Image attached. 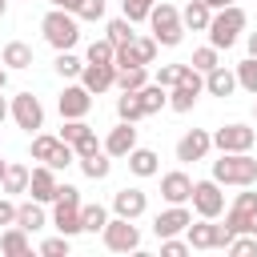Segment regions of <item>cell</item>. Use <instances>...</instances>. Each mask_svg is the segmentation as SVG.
Listing matches in <instances>:
<instances>
[{"label":"cell","instance_id":"10","mask_svg":"<svg viewBox=\"0 0 257 257\" xmlns=\"http://www.w3.org/2000/svg\"><path fill=\"white\" fill-rule=\"evenodd\" d=\"M257 145V128L245 124V120H229L213 133V149L217 153H253Z\"/></svg>","mask_w":257,"mask_h":257},{"label":"cell","instance_id":"8","mask_svg":"<svg viewBox=\"0 0 257 257\" xmlns=\"http://www.w3.org/2000/svg\"><path fill=\"white\" fill-rule=\"evenodd\" d=\"M253 185H245V193L233 197V205L225 209V229L229 233H253L257 237V193H249Z\"/></svg>","mask_w":257,"mask_h":257},{"label":"cell","instance_id":"33","mask_svg":"<svg viewBox=\"0 0 257 257\" xmlns=\"http://www.w3.org/2000/svg\"><path fill=\"white\" fill-rule=\"evenodd\" d=\"M141 84H149V68H145V64L116 68V88H120V92H137Z\"/></svg>","mask_w":257,"mask_h":257},{"label":"cell","instance_id":"45","mask_svg":"<svg viewBox=\"0 0 257 257\" xmlns=\"http://www.w3.org/2000/svg\"><path fill=\"white\" fill-rule=\"evenodd\" d=\"M100 149H104V145L96 141V133H92V128H88L80 141H72V153H76V161H80V157H92V153H100Z\"/></svg>","mask_w":257,"mask_h":257},{"label":"cell","instance_id":"24","mask_svg":"<svg viewBox=\"0 0 257 257\" xmlns=\"http://www.w3.org/2000/svg\"><path fill=\"white\" fill-rule=\"evenodd\" d=\"M205 92L209 96H233L237 92V76H233V68H225V64H217V68H209L205 72Z\"/></svg>","mask_w":257,"mask_h":257},{"label":"cell","instance_id":"37","mask_svg":"<svg viewBox=\"0 0 257 257\" xmlns=\"http://www.w3.org/2000/svg\"><path fill=\"white\" fill-rule=\"evenodd\" d=\"M112 52H116V44H112L108 36H100V40H92V44L84 48V60H88V64H112Z\"/></svg>","mask_w":257,"mask_h":257},{"label":"cell","instance_id":"27","mask_svg":"<svg viewBox=\"0 0 257 257\" xmlns=\"http://www.w3.org/2000/svg\"><path fill=\"white\" fill-rule=\"evenodd\" d=\"M0 253H4V257H28V253H32L28 233H24L20 225H4V233H0Z\"/></svg>","mask_w":257,"mask_h":257},{"label":"cell","instance_id":"4","mask_svg":"<svg viewBox=\"0 0 257 257\" xmlns=\"http://www.w3.org/2000/svg\"><path fill=\"white\" fill-rule=\"evenodd\" d=\"M149 28H153V40L161 48H177L185 40V24H181V8L169 4V0H157L153 12H149Z\"/></svg>","mask_w":257,"mask_h":257},{"label":"cell","instance_id":"51","mask_svg":"<svg viewBox=\"0 0 257 257\" xmlns=\"http://www.w3.org/2000/svg\"><path fill=\"white\" fill-rule=\"evenodd\" d=\"M245 48H249V56L257 60V32H249V36H245Z\"/></svg>","mask_w":257,"mask_h":257},{"label":"cell","instance_id":"7","mask_svg":"<svg viewBox=\"0 0 257 257\" xmlns=\"http://www.w3.org/2000/svg\"><path fill=\"white\" fill-rule=\"evenodd\" d=\"M201 92H205V76L185 60V72H181V80L169 88V108L173 112H193V104L201 100Z\"/></svg>","mask_w":257,"mask_h":257},{"label":"cell","instance_id":"2","mask_svg":"<svg viewBox=\"0 0 257 257\" xmlns=\"http://www.w3.org/2000/svg\"><path fill=\"white\" fill-rule=\"evenodd\" d=\"M213 181L217 185H233V189L257 185V157L253 153H221L213 161Z\"/></svg>","mask_w":257,"mask_h":257},{"label":"cell","instance_id":"30","mask_svg":"<svg viewBox=\"0 0 257 257\" xmlns=\"http://www.w3.org/2000/svg\"><path fill=\"white\" fill-rule=\"evenodd\" d=\"M0 193H8V197H16V193H28V165H20V161H8V169H4V181H0Z\"/></svg>","mask_w":257,"mask_h":257},{"label":"cell","instance_id":"13","mask_svg":"<svg viewBox=\"0 0 257 257\" xmlns=\"http://www.w3.org/2000/svg\"><path fill=\"white\" fill-rule=\"evenodd\" d=\"M157 52H161V44L153 40V36H133L128 44H116V52H112V64L116 68H128V64H153L157 60Z\"/></svg>","mask_w":257,"mask_h":257},{"label":"cell","instance_id":"34","mask_svg":"<svg viewBox=\"0 0 257 257\" xmlns=\"http://www.w3.org/2000/svg\"><path fill=\"white\" fill-rule=\"evenodd\" d=\"M52 68H56V76H60V80H76V76H80V68H84V60H80L72 48H64V52H56Z\"/></svg>","mask_w":257,"mask_h":257},{"label":"cell","instance_id":"19","mask_svg":"<svg viewBox=\"0 0 257 257\" xmlns=\"http://www.w3.org/2000/svg\"><path fill=\"white\" fill-rule=\"evenodd\" d=\"M76 80H80L92 96H100V92L116 88V64H88V60H84V68H80Z\"/></svg>","mask_w":257,"mask_h":257},{"label":"cell","instance_id":"5","mask_svg":"<svg viewBox=\"0 0 257 257\" xmlns=\"http://www.w3.org/2000/svg\"><path fill=\"white\" fill-rule=\"evenodd\" d=\"M28 153H32V161H40V165H48V169H68V165H76V153H72V145L68 141H60V137H52V133H32V145H28Z\"/></svg>","mask_w":257,"mask_h":257},{"label":"cell","instance_id":"31","mask_svg":"<svg viewBox=\"0 0 257 257\" xmlns=\"http://www.w3.org/2000/svg\"><path fill=\"white\" fill-rule=\"evenodd\" d=\"M76 165H80V173H84L88 181H104V177L112 173V157H108L104 149H100V153H92V157H80Z\"/></svg>","mask_w":257,"mask_h":257},{"label":"cell","instance_id":"22","mask_svg":"<svg viewBox=\"0 0 257 257\" xmlns=\"http://www.w3.org/2000/svg\"><path fill=\"white\" fill-rule=\"evenodd\" d=\"M48 225H56V233H64V237H76V233H84V229H80V205L52 201V217H48Z\"/></svg>","mask_w":257,"mask_h":257},{"label":"cell","instance_id":"20","mask_svg":"<svg viewBox=\"0 0 257 257\" xmlns=\"http://www.w3.org/2000/svg\"><path fill=\"white\" fill-rule=\"evenodd\" d=\"M104 145V153L108 157H116V161H124L133 149H137V124H128V120H120L116 128H108V137L100 141Z\"/></svg>","mask_w":257,"mask_h":257},{"label":"cell","instance_id":"48","mask_svg":"<svg viewBox=\"0 0 257 257\" xmlns=\"http://www.w3.org/2000/svg\"><path fill=\"white\" fill-rule=\"evenodd\" d=\"M4 225H16V201H8V193L0 197V229Z\"/></svg>","mask_w":257,"mask_h":257},{"label":"cell","instance_id":"21","mask_svg":"<svg viewBox=\"0 0 257 257\" xmlns=\"http://www.w3.org/2000/svg\"><path fill=\"white\" fill-rule=\"evenodd\" d=\"M161 197H165L169 205H189V197H193V177L181 173V169L165 173V177H161Z\"/></svg>","mask_w":257,"mask_h":257},{"label":"cell","instance_id":"18","mask_svg":"<svg viewBox=\"0 0 257 257\" xmlns=\"http://www.w3.org/2000/svg\"><path fill=\"white\" fill-rule=\"evenodd\" d=\"M145 209H149V197H145V189H137V185H124V189H116V193H112V213H116V217H128V221H137V217H145Z\"/></svg>","mask_w":257,"mask_h":257},{"label":"cell","instance_id":"53","mask_svg":"<svg viewBox=\"0 0 257 257\" xmlns=\"http://www.w3.org/2000/svg\"><path fill=\"white\" fill-rule=\"evenodd\" d=\"M205 4H209V8L217 12V8H225V4H237V0H205Z\"/></svg>","mask_w":257,"mask_h":257},{"label":"cell","instance_id":"52","mask_svg":"<svg viewBox=\"0 0 257 257\" xmlns=\"http://www.w3.org/2000/svg\"><path fill=\"white\" fill-rule=\"evenodd\" d=\"M0 92H4V88H0ZM4 120H8V96H0V124H4Z\"/></svg>","mask_w":257,"mask_h":257},{"label":"cell","instance_id":"11","mask_svg":"<svg viewBox=\"0 0 257 257\" xmlns=\"http://www.w3.org/2000/svg\"><path fill=\"white\" fill-rule=\"evenodd\" d=\"M189 205H193V213H197V217L217 221V217L225 213V185H217L213 177L193 181V197H189Z\"/></svg>","mask_w":257,"mask_h":257},{"label":"cell","instance_id":"16","mask_svg":"<svg viewBox=\"0 0 257 257\" xmlns=\"http://www.w3.org/2000/svg\"><path fill=\"white\" fill-rule=\"evenodd\" d=\"M189 221H193V209L189 205H169V209H161L153 217V233H157V241L161 237H177V233H185Z\"/></svg>","mask_w":257,"mask_h":257},{"label":"cell","instance_id":"50","mask_svg":"<svg viewBox=\"0 0 257 257\" xmlns=\"http://www.w3.org/2000/svg\"><path fill=\"white\" fill-rule=\"evenodd\" d=\"M48 4H52V8H64V12H76L80 0H48Z\"/></svg>","mask_w":257,"mask_h":257},{"label":"cell","instance_id":"42","mask_svg":"<svg viewBox=\"0 0 257 257\" xmlns=\"http://www.w3.org/2000/svg\"><path fill=\"white\" fill-rule=\"evenodd\" d=\"M68 249H72V237H64V233L40 241V253H44V257H68Z\"/></svg>","mask_w":257,"mask_h":257},{"label":"cell","instance_id":"14","mask_svg":"<svg viewBox=\"0 0 257 257\" xmlns=\"http://www.w3.org/2000/svg\"><path fill=\"white\" fill-rule=\"evenodd\" d=\"M56 112H60V120H80V116H88L92 112V92L76 80V84H64V92L56 96Z\"/></svg>","mask_w":257,"mask_h":257},{"label":"cell","instance_id":"12","mask_svg":"<svg viewBox=\"0 0 257 257\" xmlns=\"http://www.w3.org/2000/svg\"><path fill=\"white\" fill-rule=\"evenodd\" d=\"M229 237H233V233H229L225 225H213L209 217H197V221L185 225V241H189V249H225Z\"/></svg>","mask_w":257,"mask_h":257},{"label":"cell","instance_id":"46","mask_svg":"<svg viewBox=\"0 0 257 257\" xmlns=\"http://www.w3.org/2000/svg\"><path fill=\"white\" fill-rule=\"evenodd\" d=\"M161 253H165V257H185V253H193V249H189V241L177 233V237H161Z\"/></svg>","mask_w":257,"mask_h":257},{"label":"cell","instance_id":"15","mask_svg":"<svg viewBox=\"0 0 257 257\" xmlns=\"http://www.w3.org/2000/svg\"><path fill=\"white\" fill-rule=\"evenodd\" d=\"M209 153H213V133H209V128H189V133L177 141V161H181V165L205 161Z\"/></svg>","mask_w":257,"mask_h":257},{"label":"cell","instance_id":"38","mask_svg":"<svg viewBox=\"0 0 257 257\" xmlns=\"http://www.w3.org/2000/svg\"><path fill=\"white\" fill-rule=\"evenodd\" d=\"M189 64H193V68H197V72L205 76L209 68H217V64H221V52H217L213 44H201V48H193V56H189Z\"/></svg>","mask_w":257,"mask_h":257},{"label":"cell","instance_id":"26","mask_svg":"<svg viewBox=\"0 0 257 257\" xmlns=\"http://www.w3.org/2000/svg\"><path fill=\"white\" fill-rule=\"evenodd\" d=\"M124 161H128V173H133V177H141V181L161 173V157H157L153 149H141V145H137V149L124 157Z\"/></svg>","mask_w":257,"mask_h":257},{"label":"cell","instance_id":"47","mask_svg":"<svg viewBox=\"0 0 257 257\" xmlns=\"http://www.w3.org/2000/svg\"><path fill=\"white\" fill-rule=\"evenodd\" d=\"M104 16V0H80L76 4V20H100Z\"/></svg>","mask_w":257,"mask_h":257},{"label":"cell","instance_id":"39","mask_svg":"<svg viewBox=\"0 0 257 257\" xmlns=\"http://www.w3.org/2000/svg\"><path fill=\"white\" fill-rule=\"evenodd\" d=\"M229 257H257V237L253 233H233L229 245H225Z\"/></svg>","mask_w":257,"mask_h":257},{"label":"cell","instance_id":"9","mask_svg":"<svg viewBox=\"0 0 257 257\" xmlns=\"http://www.w3.org/2000/svg\"><path fill=\"white\" fill-rule=\"evenodd\" d=\"M8 116H12L16 128H24L28 137L44 128V104H40L36 92H16V96L8 100Z\"/></svg>","mask_w":257,"mask_h":257},{"label":"cell","instance_id":"44","mask_svg":"<svg viewBox=\"0 0 257 257\" xmlns=\"http://www.w3.org/2000/svg\"><path fill=\"white\" fill-rule=\"evenodd\" d=\"M88 128H92V124H88V120H84V116H80V120H64V124H60V133H56V137H60V141H68V145H72V141H80V137H84V133H88Z\"/></svg>","mask_w":257,"mask_h":257},{"label":"cell","instance_id":"36","mask_svg":"<svg viewBox=\"0 0 257 257\" xmlns=\"http://www.w3.org/2000/svg\"><path fill=\"white\" fill-rule=\"evenodd\" d=\"M233 76H237V88H245L249 96H257V60H253V56H245V60L233 68Z\"/></svg>","mask_w":257,"mask_h":257},{"label":"cell","instance_id":"43","mask_svg":"<svg viewBox=\"0 0 257 257\" xmlns=\"http://www.w3.org/2000/svg\"><path fill=\"white\" fill-rule=\"evenodd\" d=\"M181 72H185V60H181V64H161V68H157V76H153V80H157V84H161V88H173V84H177V80H181Z\"/></svg>","mask_w":257,"mask_h":257},{"label":"cell","instance_id":"35","mask_svg":"<svg viewBox=\"0 0 257 257\" xmlns=\"http://www.w3.org/2000/svg\"><path fill=\"white\" fill-rule=\"evenodd\" d=\"M116 120H128V124L145 120V108H141V96L137 92H120L116 96Z\"/></svg>","mask_w":257,"mask_h":257},{"label":"cell","instance_id":"40","mask_svg":"<svg viewBox=\"0 0 257 257\" xmlns=\"http://www.w3.org/2000/svg\"><path fill=\"white\" fill-rule=\"evenodd\" d=\"M104 36L112 40V44H128L137 32H133V20H124V16H116V20H108L104 24Z\"/></svg>","mask_w":257,"mask_h":257},{"label":"cell","instance_id":"56","mask_svg":"<svg viewBox=\"0 0 257 257\" xmlns=\"http://www.w3.org/2000/svg\"><path fill=\"white\" fill-rule=\"evenodd\" d=\"M4 12H8V0H0V16H4Z\"/></svg>","mask_w":257,"mask_h":257},{"label":"cell","instance_id":"57","mask_svg":"<svg viewBox=\"0 0 257 257\" xmlns=\"http://www.w3.org/2000/svg\"><path fill=\"white\" fill-rule=\"evenodd\" d=\"M253 120H257V104H253Z\"/></svg>","mask_w":257,"mask_h":257},{"label":"cell","instance_id":"25","mask_svg":"<svg viewBox=\"0 0 257 257\" xmlns=\"http://www.w3.org/2000/svg\"><path fill=\"white\" fill-rule=\"evenodd\" d=\"M16 225H20L24 233H40V229L48 225L44 205H40V201H32V197H28V201H20V205H16Z\"/></svg>","mask_w":257,"mask_h":257},{"label":"cell","instance_id":"32","mask_svg":"<svg viewBox=\"0 0 257 257\" xmlns=\"http://www.w3.org/2000/svg\"><path fill=\"white\" fill-rule=\"evenodd\" d=\"M104 221H108V209H104V205H96V201H80V229H84V233H100Z\"/></svg>","mask_w":257,"mask_h":257},{"label":"cell","instance_id":"29","mask_svg":"<svg viewBox=\"0 0 257 257\" xmlns=\"http://www.w3.org/2000/svg\"><path fill=\"white\" fill-rule=\"evenodd\" d=\"M137 96H141V108H145V116H157L161 108H169V88H161L157 80L141 84V88H137Z\"/></svg>","mask_w":257,"mask_h":257},{"label":"cell","instance_id":"3","mask_svg":"<svg viewBox=\"0 0 257 257\" xmlns=\"http://www.w3.org/2000/svg\"><path fill=\"white\" fill-rule=\"evenodd\" d=\"M40 32H44V44H52L56 52H64V48H76V40H80V20H76V12L48 8L44 20H40Z\"/></svg>","mask_w":257,"mask_h":257},{"label":"cell","instance_id":"17","mask_svg":"<svg viewBox=\"0 0 257 257\" xmlns=\"http://www.w3.org/2000/svg\"><path fill=\"white\" fill-rule=\"evenodd\" d=\"M56 169H48V165H36V169H28V197L32 201H40V205H52L56 201Z\"/></svg>","mask_w":257,"mask_h":257},{"label":"cell","instance_id":"23","mask_svg":"<svg viewBox=\"0 0 257 257\" xmlns=\"http://www.w3.org/2000/svg\"><path fill=\"white\" fill-rule=\"evenodd\" d=\"M0 64H4L8 72H24V68L36 64V52H32V44H24V40H8L4 52H0Z\"/></svg>","mask_w":257,"mask_h":257},{"label":"cell","instance_id":"6","mask_svg":"<svg viewBox=\"0 0 257 257\" xmlns=\"http://www.w3.org/2000/svg\"><path fill=\"white\" fill-rule=\"evenodd\" d=\"M100 241H104V249L108 253H137L141 249V229L128 221V217H108L104 221V229H100Z\"/></svg>","mask_w":257,"mask_h":257},{"label":"cell","instance_id":"1","mask_svg":"<svg viewBox=\"0 0 257 257\" xmlns=\"http://www.w3.org/2000/svg\"><path fill=\"white\" fill-rule=\"evenodd\" d=\"M249 28V12L241 8V4H225V8H217L213 12V20H209V44L217 48V52H225V48H233L237 40H241V32Z\"/></svg>","mask_w":257,"mask_h":257},{"label":"cell","instance_id":"54","mask_svg":"<svg viewBox=\"0 0 257 257\" xmlns=\"http://www.w3.org/2000/svg\"><path fill=\"white\" fill-rule=\"evenodd\" d=\"M4 84H8V68L0 64V88H4Z\"/></svg>","mask_w":257,"mask_h":257},{"label":"cell","instance_id":"55","mask_svg":"<svg viewBox=\"0 0 257 257\" xmlns=\"http://www.w3.org/2000/svg\"><path fill=\"white\" fill-rule=\"evenodd\" d=\"M4 169H8V161H4V157H0V181H4Z\"/></svg>","mask_w":257,"mask_h":257},{"label":"cell","instance_id":"28","mask_svg":"<svg viewBox=\"0 0 257 257\" xmlns=\"http://www.w3.org/2000/svg\"><path fill=\"white\" fill-rule=\"evenodd\" d=\"M209 20H213V8H209L205 0H189V4L181 8V24H185V32H205Z\"/></svg>","mask_w":257,"mask_h":257},{"label":"cell","instance_id":"49","mask_svg":"<svg viewBox=\"0 0 257 257\" xmlns=\"http://www.w3.org/2000/svg\"><path fill=\"white\" fill-rule=\"evenodd\" d=\"M56 201H68V205H80V189H76V185H64V181H60V185H56Z\"/></svg>","mask_w":257,"mask_h":257},{"label":"cell","instance_id":"41","mask_svg":"<svg viewBox=\"0 0 257 257\" xmlns=\"http://www.w3.org/2000/svg\"><path fill=\"white\" fill-rule=\"evenodd\" d=\"M153 4H157V0H120V12H124V20L141 24V20H149Z\"/></svg>","mask_w":257,"mask_h":257}]
</instances>
